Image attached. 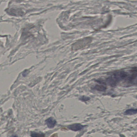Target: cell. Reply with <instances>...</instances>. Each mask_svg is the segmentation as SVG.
<instances>
[{"label":"cell","instance_id":"cell-3","mask_svg":"<svg viewBox=\"0 0 137 137\" xmlns=\"http://www.w3.org/2000/svg\"><path fill=\"white\" fill-rule=\"evenodd\" d=\"M45 123L47 126L49 128L52 129V128H54L55 125H56V121L54 118L51 117L46 120Z\"/></svg>","mask_w":137,"mask_h":137},{"label":"cell","instance_id":"cell-1","mask_svg":"<svg viewBox=\"0 0 137 137\" xmlns=\"http://www.w3.org/2000/svg\"><path fill=\"white\" fill-rule=\"evenodd\" d=\"M123 83L126 87L137 85V68H133L127 72L126 79Z\"/></svg>","mask_w":137,"mask_h":137},{"label":"cell","instance_id":"cell-6","mask_svg":"<svg viewBox=\"0 0 137 137\" xmlns=\"http://www.w3.org/2000/svg\"><path fill=\"white\" fill-rule=\"evenodd\" d=\"M31 137H45V134L43 133L32 132L31 134Z\"/></svg>","mask_w":137,"mask_h":137},{"label":"cell","instance_id":"cell-4","mask_svg":"<svg viewBox=\"0 0 137 137\" xmlns=\"http://www.w3.org/2000/svg\"><path fill=\"white\" fill-rule=\"evenodd\" d=\"M105 85H106L101 84L100 85H96L94 89L97 90V91H104L107 89Z\"/></svg>","mask_w":137,"mask_h":137},{"label":"cell","instance_id":"cell-2","mask_svg":"<svg viewBox=\"0 0 137 137\" xmlns=\"http://www.w3.org/2000/svg\"><path fill=\"white\" fill-rule=\"evenodd\" d=\"M84 126L80 123H75V124L68 125V128L72 131L76 132V131L81 130L82 128H84Z\"/></svg>","mask_w":137,"mask_h":137},{"label":"cell","instance_id":"cell-5","mask_svg":"<svg viewBox=\"0 0 137 137\" xmlns=\"http://www.w3.org/2000/svg\"><path fill=\"white\" fill-rule=\"evenodd\" d=\"M137 113V109H129L127 110L125 112V115H132L135 114Z\"/></svg>","mask_w":137,"mask_h":137},{"label":"cell","instance_id":"cell-8","mask_svg":"<svg viewBox=\"0 0 137 137\" xmlns=\"http://www.w3.org/2000/svg\"><path fill=\"white\" fill-rule=\"evenodd\" d=\"M11 137H18V136L16 135H13Z\"/></svg>","mask_w":137,"mask_h":137},{"label":"cell","instance_id":"cell-7","mask_svg":"<svg viewBox=\"0 0 137 137\" xmlns=\"http://www.w3.org/2000/svg\"><path fill=\"white\" fill-rule=\"evenodd\" d=\"M89 97H85V96H83L80 98V100H81V101H89L90 100Z\"/></svg>","mask_w":137,"mask_h":137}]
</instances>
